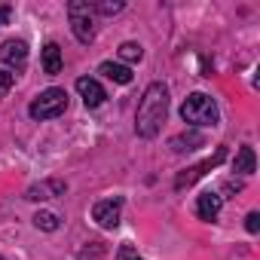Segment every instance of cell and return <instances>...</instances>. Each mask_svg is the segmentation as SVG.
I'll list each match as a JSON object with an SVG mask.
<instances>
[{"mask_svg":"<svg viewBox=\"0 0 260 260\" xmlns=\"http://www.w3.org/2000/svg\"><path fill=\"white\" fill-rule=\"evenodd\" d=\"M169 113V86L166 83H150L141 95L138 113H135V132L141 138H156Z\"/></svg>","mask_w":260,"mask_h":260,"instance_id":"obj_1","label":"cell"},{"mask_svg":"<svg viewBox=\"0 0 260 260\" xmlns=\"http://www.w3.org/2000/svg\"><path fill=\"white\" fill-rule=\"evenodd\" d=\"M181 119L190 122V125H217L220 113H217V104H214L211 95L193 92V95H187V101L181 104Z\"/></svg>","mask_w":260,"mask_h":260,"instance_id":"obj_2","label":"cell"},{"mask_svg":"<svg viewBox=\"0 0 260 260\" xmlns=\"http://www.w3.org/2000/svg\"><path fill=\"white\" fill-rule=\"evenodd\" d=\"M68 110V92L64 89H43L34 101H31V107H28V113H31V119H37V122H46V119H55V116H61Z\"/></svg>","mask_w":260,"mask_h":260,"instance_id":"obj_3","label":"cell"},{"mask_svg":"<svg viewBox=\"0 0 260 260\" xmlns=\"http://www.w3.org/2000/svg\"><path fill=\"white\" fill-rule=\"evenodd\" d=\"M92 4L89 0H71L68 4V19H71V31L80 43H92L95 40V19H92Z\"/></svg>","mask_w":260,"mask_h":260,"instance_id":"obj_4","label":"cell"},{"mask_svg":"<svg viewBox=\"0 0 260 260\" xmlns=\"http://www.w3.org/2000/svg\"><path fill=\"white\" fill-rule=\"evenodd\" d=\"M223 159H226V147H217V150H214L208 159H202L199 166H193V169H184V172L175 178V190H187V187H193L199 178H205V175H208L211 169H217Z\"/></svg>","mask_w":260,"mask_h":260,"instance_id":"obj_5","label":"cell"},{"mask_svg":"<svg viewBox=\"0 0 260 260\" xmlns=\"http://www.w3.org/2000/svg\"><path fill=\"white\" fill-rule=\"evenodd\" d=\"M119 214H122V199L113 196V199H101L92 205V220L101 226V230H116L119 226Z\"/></svg>","mask_w":260,"mask_h":260,"instance_id":"obj_6","label":"cell"},{"mask_svg":"<svg viewBox=\"0 0 260 260\" xmlns=\"http://www.w3.org/2000/svg\"><path fill=\"white\" fill-rule=\"evenodd\" d=\"M64 190H68V184H64V181H58V178H46V181H40V184L28 187L25 199H31V202H46V199L64 196Z\"/></svg>","mask_w":260,"mask_h":260,"instance_id":"obj_7","label":"cell"},{"mask_svg":"<svg viewBox=\"0 0 260 260\" xmlns=\"http://www.w3.org/2000/svg\"><path fill=\"white\" fill-rule=\"evenodd\" d=\"M0 58H4L7 68L22 71L28 64V43L25 40H7L4 46H0Z\"/></svg>","mask_w":260,"mask_h":260,"instance_id":"obj_8","label":"cell"},{"mask_svg":"<svg viewBox=\"0 0 260 260\" xmlns=\"http://www.w3.org/2000/svg\"><path fill=\"white\" fill-rule=\"evenodd\" d=\"M77 92H80V98H83L86 107H101V104L107 101L104 86H101L98 80H92V77H80V80H77Z\"/></svg>","mask_w":260,"mask_h":260,"instance_id":"obj_9","label":"cell"},{"mask_svg":"<svg viewBox=\"0 0 260 260\" xmlns=\"http://www.w3.org/2000/svg\"><path fill=\"white\" fill-rule=\"evenodd\" d=\"M220 208H223V196L220 193H202L199 199H196V214L202 217V220H217V214H220Z\"/></svg>","mask_w":260,"mask_h":260,"instance_id":"obj_10","label":"cell"},{"mask_svg":"<svg viewBox=\"0 0 260 260\" xmlns=\"http://www.w3.org/2000/svg\"><path fill=\"white\" fill-rule=\"evenodd\" d=\"M98 74L107 77V80H113V83H119V86H128V83H132V71H128L125 64H119V61H101Z\"/></svg>","mask_w":260,"mask_h":260,"instance_id":"obj_11","label":"cell"},{"mask_svg":"<svg viewBox=\"0 0 260 260\" xmlns=\"http://www.w3.org/2000/svg\"><path fill=\"white\" fill-rule=\"evenodd\" d=\"M61 64H64L61 46H58V43H46V46H43V71H46L49 77H55V74H61Z\"/></svg>","mask_w":260,"mask_h":260,"instance_id":"obj_12","label":"cell"},{"mask_svg":"<svg viewBox=\"0 0 260 260\" xmlns=\"http://www.w3.org/2000/svg\"><path fill=\"white\" fill-rule=\"evenodd\" d=\"M205 144V138L199 135V132H181V135H175L172 141H169V147L175 150V153H184V150H196V147H202Z\"/></svg>","mask_w":260,"mask_h":260,"instance_id":"obj_13","label":"cell"},{"mask_svg":"<svg viewBox=\"0 0 260 260\" xmlns=\"http://www.w3.org/2000/svg\"><path fill=\"white\" fill-rule=\"evenodd\" d=\"M233 169H236L239 175H251V172L257 169V156H254V147H239Z\"/></svg>","mask_w":260,"mask_h":260,"instance_id":"obj_14","label":"cell"},{"mask_svg":"<svg viewBox=\"0 0 260 260\" xmlns=\"http://www.w3.org/2000/svg\"><path fill=\"white\" fill-rule=\"evenodd\" d=\"M34 226H37V230H46V233H55V230L61 226V220H58V214H52V211H37V214H34Z\"/></svg>","mask_w":260,"mask_h":260,"instance_id":"obj_15","label":"cell"},{"mask_svg":"<svg viewBox=\"0 0 260 260\" xmlns=\"http://www.w3.org/2000/svg\"><path fill=\"white\" fill-rule=\"evenodd\" d=\"M119 58H122V61H141V58H144V49H141L138 43L128 40V43L119 46Z\"/></svg>","mask_w":260,"mask_h":260,"instance_id":"obj_16","label":"cell"},{"mask_svg":"<svg viewBox=\"0 0 260 260\" xmlns=\"http://www.w3.org/2000/svg\"><path fill=\"white\" fill-rule=\"evenodd\" d=\"M92 10L101 13V16H116V13L125 10V4H122V0H113V4H110V0H104V4H92Z\"/></svg>","mask_w":260,"mask_h":260,"instance_id":"obj_17","label":"cell"},{"mask_svg":"<svg viewBox=\"0 0 260 260\" xmlns=\"http://www.w3.org/2000/svg\"><path fill=\"white\" fill-rule=\"evenodd\" d=\"M116 260H141V257H138V251H135L132 245L125 242V245H119V251H116Z\"/></svg>","mask_w":260,"mask_h":260,"instance_id":"obj_18","label":"cell"},{"mask_svg":"<svg viewBox=\"0 0 260 260\" xmlns=\"http://www.w3.org/2000/svg\"><path fill=\"white\" fill-rule=\"evenodd\" d=\"M13 83H16V77H13L10 71H0V98H4V95L13 89Z\"/></svg>","mask_w":260,"mask_h":260,"instance_id":"obj_19","label":"cell"},{"mask_svg":"<svg viewBox=\"0 0 260 260\" xmlns=\"http://www.w3.org/2000/svg\"><path fill=\"white\" fill-rule=\"evenodd\" d=\"M245 230H248V233H257V230H260V214H257V211H248V217H245Z\"/></svg>","mask_w":260,"mask_h":260,"instance_id":"obj_20","label":"cell"},{"mask_svg":"<svg viewBox=\"0 0 260 260\" xmlns=\"http://www.w3.org/2000/svg\"><path fill=\"white\" fill-rule=\"evenodd\" d=\"M10 16H13V10H10L7 4H0V28H4V25H10Z\"/></svg>","mask_w":260,"mask_h":260,"instance_id":"obj_21","label":"cell"},{"mask_svg":"<svg viewBox=\"0 0 260 260\" xmlns=\"http://www.w3.org/2000/svg\"><path fill=\"white\" fill-rule=\"evenodd\" d=\"M0 260H4V257H0Z\"/></svg>","mask_w":260,"mask_h":260,"instance_id":"obj_22","label":"cell"}]
</instances>
